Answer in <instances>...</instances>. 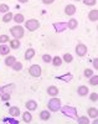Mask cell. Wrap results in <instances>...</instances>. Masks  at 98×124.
<instances>
[{"mask_svg":"<svg viewBox=\"0 0 98 124\" xmlns=\"http://www.w3.org/2000/svg\"><path fill=\"white\" fill-rule=\"evenodd\" d=\"M46 92H47V94L50 96V97H57V94H58V88L56 87V86H49L47 87V89H46Z\"/></svg>","mask_w":98,"mask_h":124,"instance_id":"cell-10","label":"cell"},{"mask_svg":"<svg viewBox=\"0 0 98 124\" xmlns=\"http://www.w3.org/2000/svg\"><path fill=\"white\" fill-rule=\"evenodd\" d=\"M39 117H40L41 120L46 122V120H49V119L51 118V112H50V110H41L40 114H39Z\"/></svg>","mask_w":98,"mask_h":124,"instance_id":"cell-14","label":"cell"},{"mask_svg":"<svg viewBox=\"0 0 98 124\" xmlns=\"http://www.w3.org/2000/svg\"><path fill=\"white\" fill-rule=\"evenodd\" d=\"M86 6H94L97 4V0H82Z\"/></svg>","mask_w":98,"mask_h":124,"instance_id":"cell-34","label":"cell"},{"mask_svg":"<svg viewBox=\"0 0 98 124\" xmlns=\"http://www.w3.org/2000/svg\"><path fill=\"white\" fill-rule=\"evenodd\" d=\"M9 41H10V39H9L8 35H0V45L6 44V42H9Z\"/></svg>","mask_w":98,"mask_h":124,"instance_id":"cell-35","label":"cell"},{"mask_svg":"<svg viewBox=\"0 0 98 124\" xmlns=\"http://www.w3.org/2000/svg\"><path fill=\"white\" fill-rule=\"evenodd\" d=\"M25 27L29 31H35V30H37L40 27V23L36 19H29V20L25 21Z\"/></svg>","mask_w":98,"mask_h":124,"instance_id":"cell-4","label":"cell"},{"mask_svg":"<svg viewBox=\"0 0 98 124\" xmlns=\"http://www.w3.org/2000/svg\"><path fill=\"white\" fill-rule=\"evenodd\" d=\"M93 75H94V72H93L91 68H86V70H84V72H83V76H84V77H87V78L92 77Z\"/></svg>","mask_w":98,"mask_h":124,"instance_id":"cell-32","label":"cell"},{"mask_svg":"<svg viewBox=\"0 0 98 124\" xmlns=\"http://www.w3.org/2000/svg\"><path fill=\"white\" fill-rule=\"evenodd\" d=\"M66 26L70 29V30H74V29H77V26H78V21L76 19H73V17H71L68 21H67V24H66Z\"/></svg>","mask_w":98,"mask_h":124,"instance_id":"cell-12","label":"cell"},{"mask_svg":"<svg viewBox=\"0 0 98 124\" xmlns=\"http://www.w3.org/2000/svg\"><path fill=\"white\" fill-rule=\"evenodd\" d=\"M42 61L45 62V63H51V61H52V57H51V55H49V54L42 55Z\"/></svg>","mask_w":98,"mask_h":124,"instance_id":"cell-33","label":"cell"},{"mask_svg":"<svg viewBox=\"0 0 98 124\" xmlns=\"http://www.w3.org/2000/svg\"><path fill=\"white\" fill-rule=\"evenodd\" d=\"M88 92H90V89H88V87H87V86H80V87L77 88V94H78L80 97L88 96Z\"/></svg>","mask_w":98,"mask_h":124,"instance_id":"cell-11","label":"cell"},{"mask_svg":"<svg viewBox=\"0 0 98 124\" xmlns=\"http://www.w3.org/2000/svg\"><path fill=\"white\" fill-rule=\"evenodd\" d=\"M62 104H61V99L57 97H51V99L47 103V108L50 112H58L61 109Z\"/></svg>","mask_w":98,"mask_h":124,"instance_id":"cell-1","label":"cell"},{"mask_svg":"<svg viewBox=\"0 0 98 124\" xmlns=\"http://www.w3.org/2000/svg\"><path fill=\"white\" fill-rule=\"evenodd\" d=\"M3 89H4V92L11 93V92L15 89V85H6V86H4V87H3Z\"/></svg>","mask_w":98,"mask_h":124,"instance_id":"cell-31","label":"cell"},{"mask_svg":"<svg viewBox=\"0 0 98 124\" xmlns=\"http://www.w3.org/2000/svg\"><path fill=\"white\" fill-rule=\"evenodd\" d=\"M57 78L61 79V81H65V82H71L72 75H71V73H67V75H65V76H60V77H57Z\"/></svg>","mask_w":98,"mask_h":124,"instance_id":"cell-27","label":"cell"},{"mask_svg":"<svg viewBox=\"0 0 98 124\" xmlns=\"http://www.w3.org/2000/svg\"><path fill=\"white\" fill-rule=\"evenodd\" d=\"M90 85L91 86H97L98 85V76L93 75L92 77H90Z\"/></svg>","mask_w":98,"mask_h":124,"instance_id":"cell-26","label":"cell"},{"mask_svg":"<svg viewBox=\"0 0 98 124\" xmlns=\"http://www.w3.org/2000/svg\"><path fill=\"white\" fill-rule=\"evenodd\" d=\"M10 32H11V36L14 39L20 40V39H23L24 35H25V29L21 25H15V26H13L11 29H10Z\"/></svg>","mask_w":98,"mask_h":124,"instance_id":"cell-2","label":"cell"},{"mask_svg":"<svg viewBox=\"0 0 98 124\" xmlns=\"http://www.w3.org/2000/svg\"><path fill=\"white\" fill-rule=\"evenodd\" d=\"M13 20L16 23V25H20L21 23H25V17H24V15L21 14V13L15 14V15L13 16Z\"/></svg>","mask_w":98,"mask_h":124,"instance_id":"cell-15","label":"cell"},{"mask_svg":"<svg viewBox=\"0 0 98 124\" xmlns=\"http://www.w3.org/2000/svg\"><path fill=\"white\" fill-rule=\"evenodd\" d=\"M0 98H1L3 102H8L10 98H11V93H8V92H4L1 96H0Z\"/></svg>","mask_w":98,"mask_h":124,"instance_id":"cell-29","label":"cell"},{"mask_svg":"<svg viewBox=\"0 0 98 124\" xmlns=\"http://www.w3.org/2000/svg\"><path fill=\"white\" fill-rule=\"evenodd\" d=\"M34 56H35V50L34 48H27L26 50V52H25V60L26 61H30L31 58H34Z\"/></svg>","mask_w":98,"mask_h":124,"instance_id":"cell-20","label":"cell"},{"mask_svg":"<svg viewBox=\"0 0 98 124\" xmlns=\"http://www.w3.org/2000/svg\"><path fill=\"white\" fill-rule=\"evenodd\" d=\"M23 120H24L25 123H30V122L32 120V116H31V113H30L29 110L23 113Z\"/></svg>","mask_w":98,"mask_h":124,"instance_id":"cell-24","label":"cell"},{"mask_svg":"<svg viewBox=\"0 0 98 124\" xmlns=\"http://www.w3.org/2000/svg\"><path fill=\"white\" fill-rule=\"evenodd\" d=\"M77 123L78 124H91V120L88 117H86V116H81L77 118Z\"/></svg>","mask_w":98,"mask_h":124,"instance_id":"cell-22","label":"cell"},{"mask_svg":"<svg viewBox=\"0 0 98 124\" xmlns=\"http://www.w3.org/2000/svg\"><path fill=\"white\" fill-rule=\"evenodd\" d=\"M74 51H76V55H77L78 57H84L87 55V46L84 44H81L80 42L77 46H76Z\"/></svg>","mask_w":98,"mask_h":124,"instance_id":"cell-5","label":"cell"},{"mask_svg":"<svg viewBox=\"0 0 98 124\" xmlns=\"http://www.w3.org/2000/svg\"><path fill=\"white\" fill-rule=\"evenodd\" d=\"M62 58L60 57V56H55V57H52V61H51V63L55 66V67H60L61 66V63H62Z\"/></svg>","mask_w":98,"mask_h":124,"instance_id":"cell-21","label":"cell"},{"mask_svg":"<svg viewBox=\"0 0 98 124\" xmlns=\"http://www.w3.org/2000/svg\"><path fill=\"white\" fill-rule=\"evenodd\" d=\"M88 19H90V21H92V23H96L98 20V11L96 9L88 13Z\"/></svg>","mask_w":98,"mask_h":124,"instance_id":"cell-19","label":"cell"},{"mask_svg":"<svg viewBox=\"0 0 98 124\" xmlns=\"http://www.w3.org/2000/svg\"><path fill=\"white\" fill-rule=\"evenodd\" d=\"M42 3L45 4V5H50L52 3H55V0H42Z\"/></svg>","mask_w":98,"mask_h":124,"instance_id":"cell-38","label":"cell"},{"mask_svg":"<svg viewBox=\"0 0 98 124\" xmlns=\"http://www.w3.org/2000/svg\"><path fill=\"white\" fill-rule=\"evenodd\" d=\"M17 1H19V3H21V4H25V3H27V1H29V0H17Z\"/></svg>","mask_w":98,"mask_h":124,"instance_id":"cell-40","label":"cell"},{"mask_svg":"<svg viewBox=\"0 0 98 124\" xmlns=\"http://www.w3.org/2000/svg\"><path fill=\"white\" fill-rule=\"evenodd\" d=\"M90 101L91 102H97L98 101V93L97 92H93L90 94Z\"/></svg>","mask_w":98,"mask_h":124,"instance_id":"cell-37","label":"cell"},{"mask_svg":"<svg viewBox=\"0 0 98 124\" xmlns=\"http://www.w3.org/2000/svg\"><path fill=\"white\" fill-rule=\"evenodd\" d=\"M14 71H16V72H19V71H21V70H23V63H21V62H15V63L13 65V67H11Z\"/></svg>","mask_w":98,"mask_h":124,"instance_id":"cell-28","label":"cell"},{"mask_svg":"<svg viewBox=\"0 0 98 124\" xmlns=\"http://www.w3.org/2000/svg\"><path fill=\"white\" fill-rule=\"evenodd\" d=\"M61 112L63 113L66 117H70V118H77V112L73 107H70V106H65V107H61Z\"/></svg>","mask_w":98,"mask_h":124,"instance_id":"cell-3","label":"cell"},{"mask_svg":"<svg viewBox=\"0 0 98 124\" xmlns=\"http://www.w3.org/2000/svg\"><path fill=\"white\" fill-rule=\"evenodd\" d=\"M92 63H93V67H94V68L97 70V68H98V60H97V58H93Z\"/></svg>","mask_w":98,"mask_h":124,"instance_id":"cell-39","label":"cell"},{"mask_svg":"<svg viewBox=\"0 0 98 124\" xmlns=\"http://www.w3.org/2000/svg\"><path fill=\"white\" fill-rule=\"evenodd\" d=\"M66 27H67L66 24H63V23H61V24H56V25H55V29H56L57 32H61V31H63Z\"/></svg>","mask_w":98,"mask_h":124,"instance_id":"cell-30","label":"cell"},{"mask_svg":"<svg viewBox=\"0 0 98 124\" xmlns=\"http://www.w3.org/2000/svg\"><path fill=\"white\" fill-rule=\"evenodd\" d=\"M25 107H26V109L29 112H34V110L37 109V102L34 101V99H30V101H27L25 103Z\"/></svg>","mask_w":98,"mask_h":124,"instance_id":"cell-7","label":"cell"},{"mask_svg":"<svg viewBox=\"0 0 98 124\" xmlns=\"http://www.w3.org/2000/svg\"><path fill=\"white\" fill-rule=\"evenodd\" d=\"M20 114H21V110H20L19 107L13 106V107H10V108H9V116H10V117L16 118V117H19Z\"/></svg>","mask_w":98,"mask_h":124,"instance_id":"cell-9","label":"cell"},{"mask_svg":"<svg viewBox=\"0 0 98 124\" xmlns=\"http://www.w3.org/2000/svg\"><path fill=\"white\" fill-rule=\"evenodd\" d=\"M87 114H88V118H97L98 117V110L96 107H92V108H88L87 109Z\"/></svg>","mask_w":98,"mask_h":124,"instance_id":"cell-17","label":"cell"},{"mask_svg":"<svg viewBox=\"0 0 98 124\" xmlns=\"http://www.w3.org/2000/svg\"><path fill=\"white\" fill-rule=\"evenodd\" d=\"M76 1H81V0H76Z\"/></svg>","mask_w":98,"mask_h":124,"instance_id":"cell-43","label":"cell"},{"mask_svg":"<svg viewBox=\"0 0 98 124\" xmlns=\"http://www.w3.org/2000/svg\"><path fill=\"white\" fill-rule=\"evenodd\" d=\"M41 72H42V70H41V67L39 65H31L29 67V73L32 77H40L41 76Z\"/></svg>","mask_w":98,"mask_h":124,"instance_id":"cell-6","label":"cell"},{"mask_svg":"<svg viewBox=\"0 0 98 124\" xmlns=\"http://www.w3.org/2000/svg\"><path fill=\"white\" fill-rule=\"evenodd\" d=\"M20 45H21V42H20V40H17V39H13L11 41H9V47L11 50H17L20 47Z\"/></svg>","mask_w":98,"mask_h":124,"instance_id":"cell-16","label":"cell"},{"mask_svg":"<svg viewBox=\"0 0 98 124\" xmlns=\"http://www.w3.org/2000/svg\"><path fill=\"white\" fill-rule=\"evenodd\" d=\"M92 124H98V120H97V119H94V120L92 122Z\"/></svg>","mask_w":98,"mask_h":124,"instance_id":"cell-42","label":"cell"},{"mask_svg":"<svg viewBox=\"0 0 98 124\" xmlns=\"http://www.w3.org/2000/svg\"><path fill=\"white\" fill-rule=\"evenodd\" d=\"M76 11H77V9H76V6L73 4H68V5H66V8H65V14H66L67 16H73L76 14Z\"/></svg>","mask_w":98,"mask_h":124,"instance_id":"cell-8","label":"cell"},{"mask_svg":"<svg viewBox=\"0 0 98 124\" xmlns=\"http://www.w3.org/2000/svg\"><path fill=\"white\" fill-rule=\"evenodd\" d=\"M62 61L63 62H66V63H71V62L73 61V56L71 54H65L62 56Z\"/></svg>","mask_w":98,"mask_h":124,"instance_id":"cell-25","label":"cell"},{"mask_svg":"<svg viewBox=\"0 0 98 124\" xmlns=\"http://www.w3.org/2000/svg\"><path fill=\"white\" fill-rule=\"evenodd\" d=\"M13 16H14V14L13 13H5L4 15H3V23H10L13 20Z\"/></svg>","mask_w":98,"mask_h":124,"instance_id":"cell-23","label":"cell"},{"mask_svg":"<svg viewBox=\"0 0 98 124\" xmlns=\"http://www.w3.org/2000/svg\"><path fill=\"white\" fill-rule=\"evenodd\" d=\"M16 62V58H15V56H10V55H8L6 56V58H5V61H4V63H5V66H8V67H13V65Z\"/></svg>","mask_w":98,"mask_h":124,"instance_id":"cell-13","label":"cell"},{"mask_svg":"<svg viewBox=\"0 0 98 124\" xmlns=\"http://www.w3.org/2000/svg\"><path fill=\"white\" fill-rule=\"evenodd\" d=\"M8 11H9V5H6V4H0V13L5 14V13H8Z\"/></svg>","mask_w":98,"mask_h":124,"instance_id":"cell-36","label":"cell"},{"mask_svg":"<svg viewBox=\"0 0 98 124\" xmlns=\"http://www.w3.org/2000/svg\"><path fill=\"white\" fill-rule=\"evenodd\" d=\"M3 93H4V89H3V87H0V96H1Z\"/></svg>","mask_w":98,"mask_h":124,"instance_id":"cell-41","label":"cell"},{"mask_svg":"<svg viewBox=\"0 0 98 124\" xmlns=\"http://www.w3.org/2000/svg\"><path fill=\"white\" fill-rule=\"evenodd\" d=\"M9 52H10V47H9V45H6V44L0 45V55H1V56H8Z\"/></svg>","mask_w":98,"mask_h":124,"instance_id":"cell-18","label":"cell"}]
</instances>
